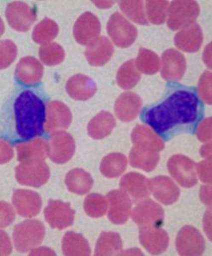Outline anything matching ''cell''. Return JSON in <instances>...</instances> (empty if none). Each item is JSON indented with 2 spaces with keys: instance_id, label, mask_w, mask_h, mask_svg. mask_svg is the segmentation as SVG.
Instances as JSON below:
<instances>
[{
  "instance_id": "1f68e13d",
  "label": "cell",
  "mask_w": 212,
  "mask_h": 256,
  "mask_svg": "<svg viewBox=\"0 0 212 256\" xmlns=\"http://www.w3.org/2000/svg\"><path fill=\"white\" fill-rule=\"evenodd\" d=\"M122 240L118 233L103 232L96 244V256H116L122 251Z\"/></svg>"
},
{
  "instance_id": "7a4b0ae2",
  "label": "cell",
  "mask_w": 212,
  "mask_h": 256,
  "mask_svg": "<svg viewBox=\"0 0 212 256\" xmlns=\"http://www.w3.org/2000/svg\"><path fill=\"white\" fill-rule=\"evenodd\" d=\"M45 111V104L41 95L31 89L19 90L2 110V138L12 143H22L43 135Z\"/></svg>"
},
{
  "instance_id": "9a60e30c",
  "label": "cell",
  "mask_w": 212,
  "mask_h": 256,
  "mask_svg": "<svg viewBox=\"0 0 212 256\" xmlns=\"http://www.w3.org/2000/svg\"><path fill=\"white\" fill-rule=\"evenodd\" d=\"M186 71V59L175 49L166 50L161 59V76L168 82H178Z\"/></svg>"
},
{
  "instance_id": "e0dca14e",
  "label": "cell",
  "mask_w": 212,
  "mask_h": 256,
  "mask_svg": "<svg viewBox=\"0 0 212 256\" xmlns=\"http://www.w3.org/2000/svg\"><path fill=\"white\" fill-rule=\"evenodd\" d=\"M12 202L15 210L22 217L32 218L38 214L42 208V199L38 193L28 190H16Z\"/></svg>"
},
{
  "instance_id": "30bf717a",
  "label": "cell",
  "mask_w": 212,
  "mask_h": 256,
  "mask_svg": "<svg viewBox=\"0 0 212 256\" xmlns=\"http://www.w3.org/2000/svg\"><path fill=\"white\" fill-rule=\"evenodd\" d=\"M165 212L160 205L150 199L141 202L131 212V218L141 228L160 227L164 222Z\"/></svg>"
},
{
  "instance_id": "d6a6232c",
  "label": "cell",
  "mask_w": 212,
  "mask_h": 256,
  "mask_svg": "<svg viewBox=\"0 0 212 256\" xmlns=\"http://www.w3.org/2000/svg\"><path fill=\"white\" fill-rule=\"evenodd\" d=\"M127 166V158L120 153H111L102 159L100 171L109 178L119 177L125 172Z\"/></svg>"
},
{
  "instance_id": "9c48e42d",
  "label": "cell",
  "mask_w": 212,
  "mask_h": 256,
  "mask_svg": "<svg viewBox=\"0 0 212 256\" xmlns=\"http://www.w3.org/2000/svg\"><path fill=\"white\" fill-rule=\"evenodd\" d=\"M6 18L13 30L26 32L37 18L36 12L27 4L20 1L9 3L6 8Z\"/></svg>"
},
{
  "instance_id": "3957f363",
  "label": "cell",
  "mask_w": 212,
  "mask_h": 256,
  "mask_svg": "<svg viewBox=\"0 0 212 256\" xmlns=\"http://www.w3.org/2000/svg\"><path fill=\"white\" fill-rule=\"evenodd\" d=\"M45 228L43 223L30 220L17 224L14 229L13 240L16 250L26 252L40 244L44 240Z\"/></svg>"
},
{
  "instance_id": "52a82bcc",
  "label": "cell",
  "mask_w": 212,
  "mask_h": 256,
  "mask_svg": "<svg viewBox=\"0 0 212 256\" xmlns=\"http://www.w3.org/2000/svg\"><path fill=\"white\" fill-rule=\"evenodd\" d=\"M170 174L180 186L191 188L197 184V172L195 162L183 154H175L167 163Z\"/></svg>"
},
{
  "instance_id": "484cf974",
  "label": "cell",
  "mask_w": 212,
  "mask_h": 256,
  "mask_svg": "<svg viewBox=\"0 0 212 256\" xmlns=\"http://www.w3.org/2000/svg\"><path fill=\"white\" fill-rule=\"evenodd\" d=\"M148 181L146 177L138 172H129L121 178L120 188L134 200H140L149 195Z\"/></svg>"
},
{
  "instance_id": "4dcf8cb0",
  "label": "cell",
  "mask_w": 212,
  "mask_h": 256,
  "mask_svg": "<svg viewBox=\"0 0 212 256\" xmlns=\"http://www.w3.org/2000/svg\"><path fill=\"white\" fill-rule=\"evenodd\" d=\"M62 251L65 256H90V248L81 234L68 232L62 239Z\"/></svg>"
},
{
  "instance_id": "8d00e7d4",
  "label": "cell",
  "mask_w": 212,
  "mask_h": 256,
  "mask_svg": "<svg viewBox=\"0 0 212 256\" xmlns=\"http://www.w3.org/2000/svg\"><path fill=\"white\" fill-rule=\"evenodd\" d=\"M38 54L41 61L48 66H55L61 64L65 58L64 50L56 43L42 44Z\"/></svg>"
},
{
  "instance_id": "ac0fdd59",
  "label": "cell",
  "mask_w": 212,
  "mask_h": 256,
  "mask_svg": "<svg viewBox=\"0 0 212 256\" xmlns=\"http://www.w3.org/2000/svg\"><path fill=\"white\" fill-rule=\"evenodd\" d=\"M44 73L43 65L32 56H26L18 62L15 68V79L26 86H32L40 82Z\"/></svg>"
},
{
  "instance_id": "ee69618b",
  "label": "cell",
  "mask_w": 212,
  "mask_h": 256,
  "mask_svg": "<svg viewBox=\"0 0 212 256\" xmlns=\"http://www.w3.org/2000/svg\"><path fill=\"white\" fill-rule=\"evenodd\" d=\"M196 172L204 183L212 184V160H202L196 166Z\"/></svg>"
},
{
  "instance_id": "4316f807",
  "label": "cell",
  "mask_w": 212,
  "mask_h": 256,
  "mask_svg": "<svg viewBox=\"0 0 212 256\" xmlns=\"http://www.w3.org/2000/svg\"><path fill=\"white\" fill-rule=\"evenodd\" d=\"M48 143L42 138H36L31 142L20 144L16 146L18 160L20 162L44 160L48 156Z\"/></svg>"
},
{
  "instance_id": "277c9868",
  "label": "cell",
  "mask_w": 212,
  "mask_h": 256,
  "mask_svg": "<svg viewBox=\"0 0 212 256\" xmlns=\"http://www.w3.org/2000/svg\"><path fill=\"white\" fill-rule=\"evenodd\" d=\"M200 14V6L195 1H173L169 6L167 24L172 30H183L195 24Z\"/></svg>"
},
{
  "instance_id": "e575fe53",
  "label": "cell",
  "mask_w": 212,
  "mask_h": 256,
  "mask_svg": "<svg viewBox=\"0 0 212 256\" xmlns=\"http://www.w3.org/2000/svg\"><path fill=\"white\" fill-rule=\"evenodd\" d=\"M58 32V25L51 19L45 18L35 26L32 32V40L38 44H48L57 36Z\"/></svg>"
},
{
  "instance_id": "d6986e66",
  "label": "cell",
  "mask_w": 212,
  "mask_h": 256,
  "mask_svg": "<svg viewBox=\"0 0 212 256\" xmlns=\"http://www.w3.org/2000/svg\"><path fill=\"white\" fill-rule=\"evenodd\" d=\"M72 122V113L63 102L52 101L46 108L45 129L47 132H57L69 128Z\"/></svg>"
},
{
  "instance_id": "7c38bea8",
  "label": "cell",
  "mask_w": 212,
  "mask_h": 256,
  "mask_svg": "<svg viewBox=\"0 0 212 256\" xmlns=\"http://www.w3.org/2000/svg\"><path fill=\"white\" fill-rule=\"evenodd\" d=\"M74 210L68 202L59 200H49L44 210V218L47 223L55 229H65L71 226L74 220Z\"/></svg>"
},
{
  "instance_id": "f35d334b",
  "label": "cell",
  "mask_w": 212,
  "mask_h": 256,
  "mask_svg": "<svg viewBox=\"0 0 212 256\" xmlns=\"http://www.w3.org/2000/svg\"><path fill=\"white\" fill-rule=\"evenodd\" d=\"M84 208L90 217L100 218L108 210V201L100 194H90L84 200Z\"/></svg>"
},
{
  "instance_id": "836d02e7",
  "label": "cell",
  "mask_w": 212,
  "mask_h": 256,
  "mask_svg": "<svg viewBox=\"0 0 212 256\" xmlns=\"http://www.w3.org/2000/svg\"><path fill=\"white\" fill-rule=\"evenodd\" d=\"M140 79L141 73L133 59L123 64L117 74V83L125 90L133 88L139 82Z\"/></svg>"
},
{
  "instance_id": "f6af8a7d",
  "label": "cell",
  "mask_w": 212,
  "mask_h": 256,
  "mask_svg": "<svg viewBox=\"0 0 212 256\" xmlns=\"http://www.w3.org/2000/svg\"><path fill=\"white\" fill-rule=\"evenodd\" d=\"M15 211L7 202H1V227H6L15 220Z\"/></svg>"
},
{
  "instance_id": "5b68a950",
  "label": "cell",
  "mask_w": 212,
  "mask_h": 256,
  "mask_svg": "<svg viewBox=\"0 0 212 256\" xmlns=\"http://www.w3.org/2000/svg\"><path fill=\"white\" fill-rule=\"evenodd\" d=\"M49 169L44 160L20 162L15 168V178L22 186L40 187L49 180Z\"/></svg>"
},
{
  "instance_id": "f5cc1de1",
  "label": "cell",
  "mask_w": 212,
  "mask_h": 256,
  "mask_svg": "<svg viewBox=\"0 0 212 256\" xmlns=\"http://www.w3.org/2000/svg\"><path fill=\"white\" fill-rule=\"evenodd\" d=\"M93 3L99 8L106 9V8H109L113 6L114 2L113 1H94Z\"/></svg>"
},
{
  "instance_id": "816d5d0a",
  "label": "cell",
  "mask_w": 212,
  "mask_h": 256,
  "mask_svg": "<svg viewBox=\"0 0 212 256\" xmlns=\"http://www.w3.org/2000/svg\"><path fill=\"white\" fill-rule=\"evenodd\" d=\"M201 156L205 158L206 160H212V143L211 142L202 146L201 150Z\"/></svg>"
},
{
  "instance_id": "8992f818",
  "label": "cell",
  "mask_w": 212,
  "mask_h": 256,
  "mask_svg": "<svg viewBox=\"0 0 212 256\" xmlns=\"http://www.w3.org/2000/svg\"><path fill=\"white\" fill-rule=\"evenodd\" d=\"M108 34L114 44L120 48H127L133 44L137 37L136 26L120 13L116 12L108 20Z\"/></svg>"
},
{
  "instance_id": "4fadbf2b",
  "label": "cell",
  "mask_w": 212,
  "mask_h": 256,
  "mask_svg": "<svg viewBox=\"0 0 212 256\" xmlns=\"http://www.w3.org/2000/svg\"><path fill=\"white\" fill-rule=\"evenodd\" d=\"M107 198L108 220L115 224H125L131 214V201L128 194L121 190H114L108 193Z\"/></svg>"
},
{
  "instance_id": "44dd1931",
  "label": "cell",
  "mask_w": 212,
  "mask_h": 256,
  "mask_svg": "<svg viewBox=\"0 0 212 256\" xmlns=\"http://www.w3.org/2000/svg\"><path fill=\"white\" fill-rule=\"evenodd\" d=\"M114 46L107 37H98L90 42L85 50V56L91 66H103L114 54Z\"/></svg>"
},
{
  "instance_id": "cb8c5ba5",
  "label": "cell",
  "mask_w": 212,
  "mask_h": 256,
  "mask_svg": "<svg viewBox=\"0 0 212 256\" xmlns=\"http://www.w3.org/2000/svg\"><path fill=\"white\" fill-rule=\"evenodd\" d=\"M66 90L72 98L86 101L96 94V84L89 76L76 74L67 80Z\"/></svg>"
},
{
  "instance_id": "7402d4cb",
  "label": "cell",
  "mask_w": 212,
  "mask_h": 256,
  "mask_svg": "<svg viewBox=\"0 0 212 256\" xmlns=\"http://www.w3.org/2000/svg\"><path fill=\"white\" fill-rule=\"evenodd\" d=\"M142 99L134 92H125L117 98L114 111L120 120L129 122L137 118L142 108Z\"/></svg>"
},
{
  "instance_id": "5bb4252c",
  "label": "cell",
  "mask_w": 212,
  "mask_h": 256,
  "mask_svg": "<svg viewBox=\"0 0 212 256\" xmlns=\"http://www.w3.org/2000/svg\"><path fill=\"white\" fill-rule=\"evenodd\" d=\"M148 190L155 199L165 205H171L178 201L180 190L172 178L166 176H158L148 181Z\"/></svg>"
},
{
  "instance_id": "2e32d148",
  "label": "cell",
  "mask_w": 212,
  "mask_h": 256,
  "mask_svg": "<svg viewBox=\"0 0 212 256\" xmlns=\"http://www.w3.org/2000/svg\"><path fill=\"white\" fill-rule=\"evenodd\" d=\"M100 32V22L91 12H85L80 16L73 26V36L76 41L83 46H88L98 38Z\"/></svg>"
},
{
  "instance_id": "f546056e",
  "label": "cell",
  "mask_w": 212,
  "mask_h": 256,
  "mask_svg": "<svg viewBox=\"0 0 212 256\" xmlns=\"http://www.w3.org/2000/svg\"><path fill=\"white\" fill-rule=\"evenodd\" d=\"M160 160L159 152H153L147 148L133 146L130 153V163L134 168L142 169L146 172H151Z\"/></svg>"
},
{
  "instance_id": "bcb514c9",
  "label": "cell",
  "mask_w": 212,
  "mask_h": 256,
  "mask_svg": "<svg viewBox=\"0 0 212 256\" xmlns=\"http://www.w3.org/2000/svg\"><path fill=\"white\" fill-rule=\"evenodd\" d=\"M0 150H1V156H0L1 164L8 162L9 160H11L13 154H14V152H13L11 146L8 142H5L3 140H1Z\"/></svg>"
},
{
  "instance_id": "d4e9b609",
  "label": "cell",
  "mask_w": 212,
  "mask_h": 256,
  "mask_svg": "<svg viewBox=\"0 0 212 256\" xmlns=\"http://www.w3.org/2000/svg\"><path fill=\"white\" fill-rule=\"evenodd\" d=\"M131 140L134 146L153 152H160L165 148L163 140L146 126L138 125L134 128L131 134Z\"/></svg>"
},
{
  "instance_id": "8fae6325",
  "label": "cell",
  "mask_w": 212,
  "mask_h": 256,
  "mask_svg": "<svg viewBox=\"0 0 212 256\" xmlns=\"http://www.w3.org/2000/svg\"><path fill=\"white\" fill-rule=\"evenodd\" d=\"M176 246L181 256H201L206 250V241L196 228L187 226L178 233Z\"/></svg>"
},
{
  "instance_id": "74e56055",
  "label": "cell",
  "mask_w": 212,
  "mask_h": 256,
  "mask_svg": "<svg viewBox=\"0 0 212 256\" xmlns=\"http://www.w3.org/2000/svg\"><path fill=\"white\" fill-rule=\"evenodd\" d=\"M168 1H147L146 2V12L148 20L152 24L160 25L163 24L167 19L168 15Z\"/></svg>"
},
{
  "instance_id": "b9f144b4",
  "label": "cell",
  "mask_w": 212,
  "mask_h": 256,
  "mask_svg": "<svg viewBox=\"0 0 212 256\" xmlns=\"http://www.w3.org/2000/svg\"><path fill=\"white\" fill-rule=\"evenodd\" d=\"M212 73L206 71L201 76L198 86L200 96L207 104H212Z\"/></svg>"
},
{
  "instance_id": "60d3db41",
  "label": "cell",
  "mask_w": 212,
  "mask_h": 256,
  "mask_svg": "<svg viewBox=\"0 0 212 256\" xmlns=\"http://www.w3.org/2000/svg\"><path fill=\"white\" fill-rule=\"evenodd\" d=\"M17 55V48L15 43L11 40H6L1 41L0 43V67L1 70H4L9 67L14 62Z\"/></svg>"
},
{
  "instance_id": "83f0119b",
  "label": "cell",
  "mask_w": 212,
  "mask_h": 256,
  "mask_svg": "<svg viewBox=\"0 0 212 256\" xmlns=\"http://www.w3.org/2000/svg\"><path fill=\"white\" fill-rule=\"evenodd\" d=\"M116 125L112 114L102 111L90 120L88 125V134L94 140H102L108 137Z\"/></svg>"
},
{
  "instance_id": "7dc6e473",
  "label": "cell",
  "mask_w": 212,
  "mask_h": 256,
  "mask_svg": "<svg viewBox=\"0 0 212 256\" xmlns=\"http://www.w3.org/2000/svg\"><path fill=\"white\" fill-rule=\"evenodd\" d=\"M11 250L9 236H7V234L3 230H1V256L9 254Z\"/></svg>"
},
{
  "instance_id": "d590c367",
  "label": "cell",
  "mask_w": 212,
  "mask_h": 256,
  "mask_svg": "<svg viewBox=\"0 0 212 256\" xmlns=\"http://www.w3.org/2000/svg\"><path fill=\"white\" fill-rule=\"evenodd\" d=\"M136 65L140 72L145 74H154L160 70V61L156 53L150 50L141 48Z\"/></svg>"
},
{
  "instance_id": "ab89813d",
  "label": "cell",
  "mask_w": 212,
  "mask_h": 256,
  "mask_svg": "<svg viewBox=\"0 0 212 256\" xmlns=\"http://www.w3.org/2000/svg\"><path fill=\"white\" fill-rule=\"evenodd\" d=\"M119 4L120 10L131 20L141 25H148V19L146 18L143 1H120Z\"/></svg>"
},
{
  "instance_id": "6da1fadb",
  "label": "cell",
  "mask_w": 212,
  "mask_h": 256,
  "mask_svg": "<svg viewBox=\"0 0 212 256\" xmlns=\"http://www.w3.org/2000/svg\"><path fill=\"white\" fill-rule=\"evenodd\" d=\"M172 88L164 100L142 113L143 122L165 140L177 134L193 132L203 116V105L194 88Z\"/></svg>"
},
{
  "instance_id": "f907efd6",
  "label": "cell",
  "mask_w": 212,
  "mask_h": 256,
  "mask_svg": "<svg viewBox=\"0 0 212 256\" xmlns=\"http://www.w3.org/2000/svg\"><path fill=\"white\" fill-rule=\"evenodd\" d=\"M203 60L207 67L212 68V44H207L204 50Z\"/></svg>"
},
{
  "instance_id": "c3c4849f",
  "label": "cell",
  "mask_w": 212,
  "mask_h": 256,
  "mask_svg": "<svg viewBox=\"0 0 212 256\" xmlns=\"http://www.w3.org/2000/svg\"><path fill=\"white\" fill-rule=\"evenodd\" d=\"M201 199L204 204L207 206L212 207V186H204L201 187Z\"/></svg>"
},
{
  "instance_id": "681fc988",
  "label": "cell",
  "mask_w": 212,
  "mask_h": 256,
  "mask_svg": "<svg viewBox=\"0 0 212 256\" xmlns=\"http://www.w3.org/2000/svg\"><path fill=\"white\" fill-rule=\"evenodd\" d=\"M204 230L207 233L210 240H212V210H209L206 212L203 220Z\"/></svg>"
},
{
  "instance_id": "ba28073f",
  "label": "cell",
  "mask_w": 212,
  "mask_h": 256,
  "mask_svg": "<svg viewBox=\"0 0 212 256\" xmlns=\"http://www.w3.org/2000/svg\"><path fill=\"white\" fill-rule=\"evenodd\" d=\"M48 147L49 159L57 164H63L73 158L75 152V142L69 134L57 131L51 134Z\"/></svg>"
},
{
  "instance_id": "ffe728a7",
  "label": "cell",
  "mask_w": 212,
  "mask_h": 256,
  "mask_svg": "<svg viewBox=\"0 0 212 256\" xmlns=\"http://www.w3.org/2000/svg\"><path fill=\"white\" fill-rule=\"evenodd\" d=\"M140 242L148 253L160 254L168 248V234L160 227H143L140 230Z\"/></svg>"
},
{
  "instance_id": "603a6c76",
  "label": "cell",
  "mask_w": 212,
  "mask_h": 256,
  "mask_svg": "<svg viewBox=\"0 0 212 256\" xmlns=\"http://www.w3.org/2000/svg\"><path fill=\"white\" fill-rule=\"evenodd\" d=\"M174 41L175 44L183 52H196L203 43V32L199 24H191L178 32Z\"/></svg>"
},
{
  "instance_id": "f1b7e54d",
  "label": "cell",
  "mask_w": 212,
  "mask_h": 256,
  "mask_svg": "<svg viewBox=\"0 0 212 256\" xmlns=\"http://www.w3.org/2000/svg\"><path fill=\"white\" fill-rule=\"evenodd\" d=\"M65 183L70 192L84 195L90 192L94 181L89 172L81 168H74L67 172Z\"/></svg>"
},
{
  "instance_id": "7bdbcfd3",
  "label": "cell",
  "mask_w": 212,
  "mask_h": 256,
  "mask_svg": "<svg viewBox=\"0 0 212 256\" xmlns=\"http://www.w3.org/2000/svg\"><path fill=\"white\" fill-rule=\"evenodd\" d=\"M198 140L204 142L209 143L212 141V118H207L202 120L198 126L197 129Z\"/></svg>"
}]
</instances>
